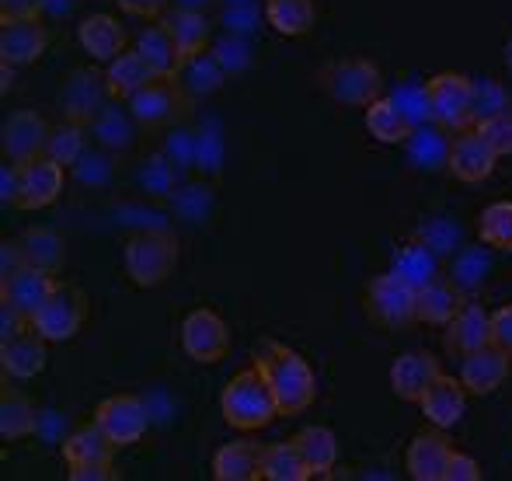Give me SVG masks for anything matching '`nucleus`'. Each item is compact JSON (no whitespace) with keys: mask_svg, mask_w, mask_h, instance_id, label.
<instances>
[{"mask_svg":"<svg viewBox=\"0 0 512 481\" xmlns=\"http://www.w3.org/2000/svg\"><path fill=\"white\" fill-rule=\"evenodd\" d=\"M255 366L262 370V377L269 380L272 394H276L279 415H300L314 405L317 377L297 349L283 346V342H269V346L258 353Z\"/></svg>","mask_w":512,"mask_h":481,"instance_id":"f257e3e1","label":"nucleus"},{"mask_svg":"<svg viewBox=\"0 0 512 481\" xmlns=\"http://www.w3.org/2000/svg\"><path fill=\"white\" fill-rule=\"evenodd\" d=\"M220 415L227 426L241 429V433H255V429H265L276 419V394H272L269 380L262 377L258 366L241 370L237 377L227 380V387L220 391Z\"/></svg>","mask_w":512,"mask_h":481,"instance_id":"f03ea898","label":"nucleus"},{"mask_svg":"<svg viewBox=\"0 0 512 481\" xmlns=\"http://www.w3.org/2000/svg\"><path fill=\"white\" fill-rule=\"evenodd\" d=\"M122 265H126V279L140 290L164 286L178 265V241L164 231L133 234L122 248Z\"/></svg>","mask_w":512,"mask_h":481,"instance_id":"7ed1b4c3","label":"nucleus"},{"mask_svg":"<svg viewBox=\"0 0 512 481\" xmlns=\"http://www.w3.org/2000/svg\"><path fill=\"white\" fill-rule=\"evenodd\" d=\"M425 98H429V122H436L446 133H464L474 126V81L457 70L425 81Z\"/></svg>","mask_w":512,"mask_h":481,"instance_id":"20e7f679","label":"nucleus"},{"mask_svg":"<svg viewBox=\"0 0 512 481\" xmlns=\"http://www.w3.org/2000/svg\"><path fill=\"white\" fill-rule=\"evenodd\" d=\"M418 290L401 279L398 272H384V276H373L366 283V314H370L377 325L384 328H405L411 321H418Z\"/></svg>","mask_w":512,"mask_h":481,"instance_id":"39448f33","label":"nucleus"},{"mask_svg":"<svg viewBox=\"0 0 512 481\" xmlns=\"http://www.w3.org/2000/svg\"><path fill=\"white\" fill-rule=\"evenodd\" d=\"M84 318H88V293L74 283H60L32 318V328L49 342H70L84 328Z\"/></svg>","mask_w":512,"mask_h":481,"instance_id":"423d86ee","label":"nucleus"},{"mask_svg":"<svg viewBox=\"0 0 512 481\" xmlns=\"http://www.w3.org/2000/svg\"><path fill=\"white\" fill-rule=\"evenodd\" d=\"M321 84L338 105L366 109L370 102L384 98V77L370 60H338L321 74Z\"/></svg>","mask_w":512,"mask_h":481,"instance_id":"0eeeda50","label":"nucleus"},{"mask_svg":"<svg viewBox=\"0 0 512 481\" xmlns=\"http://www.w3.org/2000/svg\"><path fill=\"white\" fill-rule=\"evenodd\" d=\"M189 112V95H185L178 77H157L150 81L140 95L129 98V116L147 129L171 126Z\"/></svg>","mask_w":512,"mask_h":481,"instance_id":"6e6552de","label":"nucleus"},{"mask_svg":"<svg viewBox=\"0 0 512 481\" xmlns=\"http://www.w3.org/2000/svg\"><path fill=\"white\" fill-rule=\"evenodd\" d=\"M105 98H112V91H108V84H105V74H98L95 67L70 70L60 88V112L67 122L88 126V122H95L102 116Z\"/></svg>","mask_w":512,"mask_h":481,"instance_id":"1a4fd4ad","label":"nucleus"},{"mask_svg":"<svg viewBox=\"0 0 512 481\" xmlns=\"http://www.w3.org/2000/svg\"><path fill=\"white\" fill-rule=\"evenodd\" d=\"M182 349L189 360L213 366L230 353V328L209 307H196L189 311V318L182 321Z\"/></svg>","mask_w":512,"mask_h":481,"instance_id":"9d476101","label":"nucleus"},{"mask_svg":"<svg viewBox=\"0 0 512 481\" xmlns=\"http://www.w3.org/2000/svg\"><path fill=\"white\" fill-rule=\"evenodd\" d=\"M91 419L105 429L115 447H133L150 429V412L143 405V398H136V394H112V398H105L95 408Z\"/></svg>","mask_w":512,"mask_h":481,"instance_id":"9b49d317","label":"nucleus"},{"mask_svg":"<svg viewBox=\"0 0 512 481\" xmlns=\"http://www.w3.org/2000/svg\"><path fill=\"white\" fill-rule=\"evenodd\" d=\"M495 164H499V154L488 147V140L478 133V129H464V133H453L450 140V154H446V168L457 182L478 185L485 178L495 175Z\"/></svg>","mask_w":512,"mask_h":481,"instance_id":"f8f14e48","label":"nucleus"},{"mask_svg":"<svg viewBox=\"0 0 512 481\" xmlns=\"http://www.w3.org/2000/svg\"><path fill=\"white\" fill-rule=\"evenodd\" d=\"M49 133H53V126L42 116H35V112H11V116L4 119V129H0L4 161L28 164V161H35V157H46Z\"/></svg>","mask_w":512,"mask_h":481,"instance_id":"ddd939ff","label":"nucleus"},{"mask_svg":"<svg viewBox=\"0 0 512 481\" xmlns=\"http://www.w3.org/2000/svg\"><path fill=\"white\" fill-rule=\"evenodd\" d=\"M49 49V28L42 14L32 18H11L0 25V60L11 67H32Z\"/></svg>","mask_w":512,"mask_h":481,"instance_id":"4468645a","label":"nucleus"},{"mask_svg":"<svg viewBox=\"0 0 512 481\" xmlns=\"http://www.w3.org/2000/svg\"><path fill=\"white\" fill-rule=\"evenodd\" d=\"M63 182H67V168L56 164L53 157H35L21 164V192L14 199V210H49L60 199Z\"/></svg>","mask_w":512,"mask_h":481,"instance_id":"2eb2a0df","label":"nucleus"},{"mask_svg":"<svg viewBox=\"0 0 512 481\" xmlns=\"http://www.w3.org/2000/svg\"><path fill=\"white\" fill-rule=\"evenodd\" d=\"M49 339H42L32 325L14 339L0 342V366L7 380H35L49 363Z\"/></svg>","mask_w":512,"mask_h":481,"instance_id":"dca6fc26","label":"nucleus"},{"mask_svg":"<svg viewBox=\"0 0 512 481\" xmlns=\"http://www.w3.org/2000/svg\"><path fill=\"white\" fill-rule=\"evenodd\" d=\"M460 360H464L460 363V380H464L467 394L485 398V394H495L509 380L512 356L502 353L499 346H485V349H478V353L460 356Z\"/></svg>","mask_w":512,"mask_h":481,"instance_id":"f3484780","label":"nucleus"},{"mask_svg":"<svg viewBox=\"0 0 512 481\" xmlns=\"http://www.w3.org/2000/svg\"><path fill=\"white\" fill-rule=\"evenodd\" d=\"M467 398H471V394H467L464 380L439 373L436 384H432L429 391H425V398L418 401V408H422V415L429 419V426L453 429L467 415Z\"/></svg>","mask_w":512,"mask_h":481,"instance_id":"a211bd4d","label":"nucleus"},{"mask_svg":"<svg viewBox=\"0 0 512 481\" xmlns=\"http://www.w3.org/2000/svg\"><path fill=\"white\" fill-rule=\"evenodd\" d=\"M439 360L425 349H415V353H401L398 360L391 363V387L401 401H422L425 391L436 384L439 377Z\"/></svg>","mask_w":512,"mask_h":481,"instance_id":"6ab92c4d","label":"nucleus"},{"mask_svg":"<svg viewBox=\"0 0 512 481\" xmlns=\"http://www.w3.org/2000/svg\"><path fill=\"white\" fill-rule=\"evenodd\" d=\"M60 286V279L46 269H35V265H25L21 272H14L7 283H0V300H11L28 321L39 314V307L53 297V290Z\"/></svg>","mask_w":512,"mask_h":481,"instance_id":"aec40b11","label":"nucleus"},{"mask_svg":"<svg viewBox=\"0 0 512 481\" xmlns=\"http://www.w3.org/2000/svg\"><path fill=\"white\" fill-rule=\"evenodd\" d=\"M492 346V314L474 300H464L457 318L446 325V349L457 356L478 353V349Z\"/></svg>","mask_w":512,"mask_h":481,"instance_id":"412c9836","label":"nucleus"},{"mask_svg":"<svg viewBox=\"0 0 512 481\" xmlns=\"http://www.w3.org/2000/svg\"><path fill=\"white\" fill-rule=\"evenodd\" d=\"M450 440H446V429H425V433H418L415 440H411L408 447V475L415 481H443L446 475V464H450Z\"/></svg>","mask_w":512,"mask_h":481,"instance_id":"4be33fe9","label":"nucleus"},{"mask_svg":"<svg viewBox=\"0 0 512 481\" xmlns=\"http://www.w3.org/2000/svg\"><path fill=\"white\" fill-rule=\"evenodd\" d=\"M77 42L95 63H112L119 53H126L129 35L112 14H91L77 25Z\"/></svg>","mask_w":512,"mask_h":481,"instance_id":"5701e85b","label":"nucleus"},{"mask_svg":"<svg viewBox=\"0 0 512 481\" xmlns=\"http://www.w3.org/2000/svg\"><path fill=\"white\" fill-rule=\"evenodd\" d=\"M133 49L150 63V70H154L157 77H182L185 60H182V53H178L175 39H171L168 25H164L161 18L150 21V25L136 35Z\"/></svg>","mask_w":512,"mask_h":481,"instance_id":"b1692460","label":"nucleus"},{"mask_svg":"<svg viewBox=\"0 0 512 481\" xmlns=\"http://www.w3.org/2000/svg\"><path fill=\"white\" fill-rule=\"evenodd\" d=\"M262 454H265V447L255 440L223 443L213 454V478L216 481H262Z\"/></svg>","mask_w":512,"mask_h":481,"instance_id":"393cba45","label":"nucleus"},{"mask_svg":"<svg viewBox=\"0 0 512 481\" xmlns=\"http://www.w3.org/2000/svg\"><path fill=\"white\" fill-rule=\"evenodd\" d=\"M164 25H168L171 39H175L178 53L185 63L199 60L209 49V18L196 7H175V11H164Z\"/></svg>","mask_w":512,"mask_h":481,"instance_id":"a878e982","label":"nucleus"},{"mask_svg":"<svg viewBox=\"0 0 512 481\" xmlns=\"http://www.w3.org/2000/svg\"><path fill=\"white\" fill-rule=\"evenodd\" d=\"M464 307V290L453 279H432V283L418 286V321L425 325H450L457 311Z\"/></svg>","mask_w":512,"mask_h":481,"instance_id":"bb28decb","label":"nucleus"},{"mask_svg":"<svg viewBox=\"0 0 512 481\" xmlns=\"http://www.w3.org/2000/svg\"><path fill=\"white\" fill-rule=\"evenodd\" d=\"M115 450H119V447H115V443L108 440L105 429L91 419V422H84V426H77L74 433L63 440L60 454H63V461H67V468H70V464H112Z\"/></svg>","mask_w":512,"mask_h":481,"instance_id":"cd10ccee","label":"nucleus"},{"mask_svg":"<svg viewBox=\"0 0 512 481\" xmlns=\"http://www.w3.org/2000/svg\"><path fill=\"white\" fill-rule=\"evenodd\" d=\"M150 81H157V74L150 70V63L143 60L136 49H126V53H119L112 63H105V84H108V91H112V98L129 102V98L140 95Z\"/></svg>","mask_w":512,"mask_h":481,"instance_id":"c85d7f7f","label":"nucleus"},{"mask_svg":"<svg viewBox=\"0 0 512 481\" xmlns=\"http://www.w3.org/2000/svg\"><path fill=\"white\" fill-rule=\"evenodd\" d=\"M39 433V408L32 405V398L14 387L0 391V436L7 443L28 440V436Z\"/></svg>","mask_w":512,"mask_h":481,"instance_id":"c756f323","label":"nucleus"},{"mask_svg":"<svg viewBox=\"0 0 512 481\" xmlns=\"http://www.w3.org/2000/svg\"><path fill=\"white\" fill-rule=\"evenodd\" d=\"M363 122H366V133L377 143H387V147H401V143H408L411 133H415V126H411L408 116L391 98H377V102L366 105Z\"/></svg>","mask_w":512,"mask_h":481,"instance_id":"7c9ffc66","label":"nucleus"},{"mask_svg":"<svg viewBox=\"0 0 512 481\" xmlns=\"http://www.w3.org/2000/svg\"><path fill=\"white\" fill-rule=\"evenodd\" d=\"M21 255H25V265H35V269H46L53 276H60L63 265H67V241L60 238L49 227H28L18 238Z\"/></svg>","mask_w":512,"mask_h":481,"instance_id":"2f4dec72","label":"nucleus"},{"mask_svg":"<svg viewBox=\"0 0 512 481\" xmlns=\"http://www.w3.org/2000/svg\"><path fill=\"white\" fill-rule=\"evenodd\" d=\"M293 443H297L300 457L310 468V478L331 475V468L338 464V440L328 426H304L293 436Z\"/></svg>","mask_w":512,"mask_h":481,"instance_id":"473e14b6","label":"nucleus"},{"mask_svg":"<svg viewBox=\"0 0 512 481\" xmlns=\"http://www.w3.org/2000/svg\"><path fill=\"white\" fill-rule=\"evenodd\" d=\"M265 21L272 32L286 35V39H300L314 28L317 4L314 0H265Z\"/></svg>","mask_w":512,"mask_h":481,"instance_id":"72a5a7b5","label":"nucleus"},{"mask_svg":"<svg viewBox=\"0 0 512 481\" xmlns=\"http://www.w3.org/2000/svg\"><path fill=\"white\" fill-rule=\"evenodd\" d=\"M262 478L265 481H307L310 468L300 457L297 443L286 440V443H269L262 454Z\"/></svg>","mask_w":512,"mask_h":481,"instance_id":"f704fd0d","label":"nucleus"},{"mask_svg":"<svg viewBox=\"0 0 512 481\" xmlns=\"http://www.w3.org/2000/svg\"><path fill=\"white\" fill-rule=\"evenodd\" d=\"M394 272L401 279H408L411 286H425L432 279H439V262H436V251L429 248L425 241H411L405 248L394 255Z\"/></svg>","mask_w":512,"mask_h":481,"instance_id":"c9c22d12","label":"nucleus"},{"mask_svg":"<svg viewBox=\"0 0 512 481\" xmlns=\"http://www.w3.org/2000/svg\"><path fill=\"white\" fill-rule=\"evenodd\" d=\"M478 238L495 251H512V203H492L481 210Z\"/></svg>","mask_w":512,"mask_h":481,"instance_id":"e433bc0d","label":"nucleus"},{"mask_svg":"<svg viewBox=\"0 0 512 481\" xmlns=\"http://www.w3.org/2000/svg\"><path fill=\"white\" fill-rule=\"evenodd\" d=\"M81 150H84V126H77V122H67V119H63L60 126H53V133H49L46 157H53L56 164L70 168V164H77Z\"/></svg>","mask_w":512,"mask_h":481,"instance_id":"4c0bfd02","label":"nucleus"},{"mask_svg":"<svg viewBox=\"0 0 512 481\" xmlns=\"http://www.w3.org/2000/svg\"><path fill=\"white\" fill-rule=\"evenodd\" d=\"M474 129L485 136L488 147H492L499 157L512 154V105H509V109H502V112H495V116H488L485 122H478Z\"/></svg>","mask_w":512,"mask_h":481,"instance_id":"58836bf2","label":"nucleus"},{"mask_svg":"<svg viewBox=\"0 0 512 481\" xmlns=\"http://www.w3.org/2000/svg\"><path fill=\"white\" fill-rule=\"evenodd\" d=\"M509 109V98L506 91L499 88V84H474V126L478 122H485L488 116H495V112Z\"/></svg>","mask_w":512,"mask_h":481,"instance_id":"ea45409f","label":"nucleus"},{"mask_svg":"<svg viewBox=\"0 0 512 481\" xmlns=\"http://www.w3.org/2000/svg\"><path fill=\"white\" fill-rule=\"evenodd\" d=\"M488 269H492V262H485V255L467 251V255H460L457 269H453V283H457L460 290H474V286H481V279L488 276Z\"/></svg>","mask_w":512,"mask_h":481,"instance_id":"a19ab883","label":"nucleus"},{"mask_svg":"<svg viewBox=\"0 0 512 481\" xmlns=\"http://www.w3.org/2000/svg\"><path fill=\"white\" fill-rule=\"evenodd\" d=\"M492 346L512 356V304H502L492 311Z\"/></svg>","mask_w":512,"mask_h":481,"instance_id":"79ce46f5","label":"nucleus"},{"mask_svg":"<svg viewBox=\"0 0 512 481\" xmlns=\"http://www.w3.org/2000/svg\"><path fill=\"white\" fill-rule=\"evenodd\" d=\"M443 481H481V464L474 461L471 454H460V450H453Z\"/></svg>","mask_w":512,"mask_h":481,"instance_id":"37998d69","label":"nucleus"},{"mask_svg":"<svg viewBox=\"0 0 512 481\" xmlns=\"http://www.w3.org/2000/svg\"><path fill=\"white\" fill-rule=\"evenodd\" d=\"M122 14L129 18H143V21H157L168 11V0H115Z\"/></svg>","mask_w":512,"mask_h":481,"instance_id":"c03bdc74","label":"nucleus"},{"mask_svg":"<svg viewBox=\"0 0 512 481\" xmlns=\"http://www.w3.org/2000/svg\"><path fill=\"white\" fill-rule=\"evenodd\" d=\"M25 269V255H21V244L18 241H4L0 244V283L14 276V272Z\"/></svg>","mask_w":512,"mask_h":481,"instance_id":"a18cd8bd","label":"nucleus"},{"mask_svg":"<svg viewBox=\"0 0 512 481\" xmlns=\"http://www.w3.org/2000/svg\"><path fill=\"white\" fill-rule=\"evenodd\" d=\"M70 481H115L112 464H70L67 468Z\"/></svg>","mask_w":512,"mask_h":481,"instance_id":"49530a36","label":"nucleus"},{"mask_svg":"<svg viewBox=\"0 0 512 481\" xmlns=\"http://www.w3.org/2000/svg\"><path fill=\"white\" fill-rule=\"evenodd\" d=\"M42 14V0H0V21Z\"/></svg>","mask_w":512,"mask_h":481,"instance_id":"de8ad7c7","label":"nucleus"},{"mask_svg":"<svg viewBox=\"0 0 512 481\" xmlns=\"http://www.w3.org/2000/svg\"><path fill=\"white\" fill-rule=\"evenodd\" d=\"M0 178H4V192H0V199H4V206H14V199H18V192H21V164L4 161Z\"/></svg>","mask_w":512,"mask_h":481,"instance_id":"09e8293b","label":"nucleus"},{"mask_svg":"<svg viewBox=\"0 0 512 481\" xmlns=\"http://www.w3.org/2000/svg\"><path fill=\"white\" fill-rule=\"evenodd\" d=\"M506 67H509V74H512V39L506 42Z\"/></svg>","mask_w":512,"mask_h":481,"instance_id":"8fccbe9b","label":"nucleus"}]
</instances>
